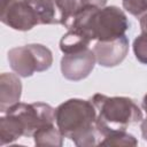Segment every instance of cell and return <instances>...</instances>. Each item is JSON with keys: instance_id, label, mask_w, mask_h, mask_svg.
I'll use <instances>...</instances> for the list:
<instances>
[{"instance_id": "obj_2", "label": "cell", "mask_w": 147, "mask_h": 147, "mask_svg": "<svg viewBox=\"0 0 147 147\" xmlns=\"http://www.w3.org/2000/svg\"><path fill=\"white\" fill-rule=\"evenodd\" d=\"M129 26L125 13L116 6H86L76 14L67 29L82 32L91 41H106L124 36Z\"/></svg>"}, {"instance_id": "obj_16", "label": "cell", "mask_w": 147, "mask_h": 147, "mask_svg": "<svg viewBox=\"0 0 147 147\" xmlns=\"http://www.w3.org/2000/svg\"><path fill=\"white\" fill-rule=\"evenodd\" d=\"M123 8L137 18L147 13V0H122Z\"/></svg>"}, {"instance_id": "obj_1", "label": "cell", "mask_w": 147, "mask_h": 147, "mask_svg": "<svg viewBox=\"0 0 147 147\" xmlns=\"http://www.w3.org/2000/svg\"><path fill=\"white\" fill-rule=\"evenodd\" d=\"M96 109L91 100L69 99L55 108V124L64 138L78 147L96 146L101 134L96 126Z\"/></svg>"}, {"instance_id": "obj_14", "label": "cell", "mask_w": 147, "mask_h": 147, "mask_svg": "<svg viewBox=\"0 0 147 147\" xmlns=\"http://www.w3.org/2000/svg\"><path fill=\"white\" fill-rule=\"evenodd\" d=\"M101 146H137L138 140L126 130H110L106 132L100 141Z\"/></svg>"}, {"instance_id": "obj_4", "label": "cell", "mask_w": 147, "mask_h": 147, "mask_svg": "<svg viewBox=\"0 0 147 147\" xmlns=\"http://www.w3.org/2000/svg\"><path fill=\"white\" fill-rule=\"evenodd\" d=\"M7 59L11 70L20 77H31L34 72L48 70L53 63L51 49L41 44H29L8 51Z\"/></svg>"}, {"instance_id": "obj_9", "label": "cell", "mask_w": 147, "mask_h": 147, "mask_svg": "<svg viewBox=\"0 0 147 147\" xmlns=\"http://www.w3.org/2000/svg\"><path fill=\"white\" fill-rule=\"evenodd\" d=\"M22 95V82L16 74L3 72L0 76V111L5 113L9 107L20 102Z\"/></svg>"}, {"instance_id": "obj_5", "label": "cell", "mask_w": 147, "mask_h": 147, "mask_svg": "<svg viewBox=\"0 0 147 147\" xmlns=\"http://www.w3.org/2000/svg\"><path fill=\"white\" fill-rule=\"evenodd\" d=\"M5 114L14 115L20 119L24 129V137H33L40 127L55 123V109L44 102H17Z\"/></svg>"}, {"instance_id": "obj_3", "label": "cell", "mask_w": 147, "mask_h": 147, "mask_svg": "<svg viewBox=\"0 0 147 147\" xmlns=\"http://www.w3.org/2000/svg\"><path fill=\"white\" fill-rule=\"evenodd\" d=\"M91 101L98 113L96 126L101 138L110 130H126L130 125L144 119L141 109L131 98L96 93Z\"/></svg>"}, {"instance_id": "obj_7", "label": "cell", "mask_w": 147, "mask_h": 147, "mask_svg": "<svg viewBox=\"0 0 147 147\" xmlns=\"http://www.w3.org/2000/svg\"><path fill=\"white\" fill-rule=\"evenodd\" d=\"M95 63L94 52L88 47L79 52L64 54L61 59V72L65 79L78 82L92 72Z\"/></svg>"}, {"instance_id": "obj_6", "label": "cell", "mask_w": 147, "mask_h": 147, "mask_svg": "<svg viewBox=\"0 0 147 147\" xmlns=\"http://www.w3.org/2000/svg\"><path fill=\"white\" fill-rule=\"evenodd\" d=\"M0 20L17 31H29L39 24L33 8L26 0H2Z\"/></svg>"}, {"instance_id": "obj_17", "label": "cell", "mask_w": 147, "mask_h": 147, "mask_svg": "<svg viewBox=\"0 0 147 147\" xmlns=\"http://www.w3.org/2000/svg\"><path fill=\"white\" fill-rule=\"evenodd\" d=\"M139 23H140L141 32H146V33H147V13H145V14L139 18Z\"/></svg>"}, {"instance_id": "obj_18", "label": "cell", "mask_w": 147, "mask_h": 147, "mask_svg": "<svg viewBox=\"0 0 147 147\" xmlns=\"http://www.w3.org/2000/svg\"><path fill=\"white\" fill-rule=\"evenodd\" d=\"M140 129H141V134H142L144 140H145V141H147V118L141 121Z\"/></svg>"}, {"instance_id": "obj_15", "label": "cell", "mask_w": 147, "mask_h": 147, "mask_svg": "<svg viewBox=\"0 0 147 147\" xmlns=\"http://www.w3.org/2000/svg\"><path fill=\"white\" fill-rule=\"evenodd\" d=\"M133 53L136 59L142 64H147V33L141 32L133 40Z\"/></svg>"}, {"instance_id": "obj_11", "label": "cell", "mask_w": 147, "mask_h": 147, "mask_svg": "<svg viewBox=\"0 0 147 147\" xmlns=\"http://www.w3.org/2000/svg\"><path fill=\"white\" fill-rule=\"evenodd\" d=\"M24 137V129L20 119L10 114H5L0 118V145L11 144Z\"/></svg>"}, {"instance_id": "obj_19", "label": "cell", "mask_w": 147, "mask_h": 147, "mask_svg": "<svg viewBox=\"0 0 147 147\" xmlns=\"http://www.w3.org/2000/svg\"><path fill=\"white\" fill-rule=\"evenodd\" d=\"M141 106H142V109L145 110L146 116H147V93L145 94V96H144V99H142V103H141ZM146 118H147V117H146Z\"/></svg>"}, {"instance_id": "obj_12", "label": "cell", "mask_w": 147, "mask_h": 147, "mask_svg": "<svg viewBox=\"0 0 147 147\" xmlns=\"http://www.w3.org/2000/svg\"><path fill=\"white\" fill-rule=\"evenodd\" d=\"M91 40L79 31L68 30L60 40V49L63 54L75 53L90 47Z\"/></svg>"}, {"instance_id": "obj_10", "label": "cell", "mask_w": 147, "mask_h": 147, "mask_svg": "<svg viewBox=\"0 0 147 147\" xmlns=\"http://www.w3.org/2000/svg\"><path fill=\"white\" fill-rule=\"evenodd\" d=\"M33 8L39 24H61V13L56 0H26Z\"/></svg>"}, {"instance_id": "obj_8", "label": "cell", "mask_w": 147, "mask_h": 147, "mask_svg": "<svg viewBox=\"0 0 147 147\" xmlns=\"http://www.w3.org/2000/svg\"><path fill=\"white\" fill-rule=\"evenodd\" d=\"M96 63L101 67L113 68L121 64L129 52V39L124 34L106 41H96L93 46Z\"/></svg>"}, {"instance_id": "obj_13", "label": "cell", "mask_w": 147, "mask_h": 147, "mask_svg": "<svg viewBox=\"0 0 147 147\" xmlns=\"http://www.w3.org/2000/svg\"><path fill=\"white\" fill-rule=\"evenodd\" d=\"M63 134L59 130L55 124H47L42 127H40L36 133L33 134V140L36 146H54V147H61L63 145Z\"/></svg>"}]
</instances>
